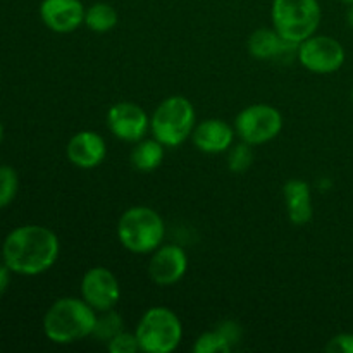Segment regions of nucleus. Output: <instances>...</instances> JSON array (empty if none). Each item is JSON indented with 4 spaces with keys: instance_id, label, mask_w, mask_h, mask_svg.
I'll use <instances>...</instances> for the list:
<instances>
[{
    "instance_id": "f257e3e1",
    "label": "nucleus",
    "mask_w": 353,
    "mask_h": 353,
    "mask_svg": "<svg viewBox=\"0 0 353 353\" xmlns=\"http://www.w3.org/2000/svg\"><path fill=\"white\" fill-rule=\"evenodd\" d=\"M61 243L57 234L45 226L26 224L10 231L2 245L7 268L21 276H38L57 262Z\"/></svg>"
},
{
    "instance_id": "f03ea898",
    "label": "nucleus",
    "mask_w": 353,
    "mask_h": 353,
    "mask_svg": "<svg viewBox=\"0 0 353 353\" xmlns=\"http://www.w3.org/2000/svg\"><path fill=\"white\" fill-rule=\"evenodd\" d=\"M97 310L83 299L64 296L48 307L43 317V333L52 343L71 345L93 336Z\"/></svg>"
},
{
    "instance_id": "7ed1b4c3",
    "label": "nucleus",
    "mask_w": 353,
    "mask_h": 353,
    "mask_svg": "<svg viewBox=\"0 0 353 353\" xmlns=\"http://www.w3.org/2000/svg\"><path fill=\"white\" fill-rule=\"evenodd\" d=\"M164 236V219L150 207H131L119 217L117 223L119 243L131 254H152L161 247Z\"/></svg>"
},
{
    "instance_id": "20e7f679",
    "label": "nucleus",
    "mask_w": 353,
    "mask_h": 353,
    "mask_svg": "<svg viewBox=\"0 0 353 353\" xmlns=\"http://www.w3.org/2000/svg\"><path fill=\"white\" fill-rule=\"evenodd\" d=\"M321 16L319 0H272V28L290 43L300 45L316 34Z\"/></svg>"
},
{
    "instance_id": "39448f33",
    "label": "nucleus",
    "mask_w": 353,
    "mask_h": 353,
    "mask_svg": "<svg viewBox=\"0 0 353 353\" xmlns=\"http://www.w3.org/2000/svg\"><path fill=\"white\" fill-rule=\"evenodd\" d=\"M150 130L164 147H179L195 130V109L185 97L172 95L162 100L150 117Z\"/></svg>"
},
{
    "instance_id": "423d86ee",
    "label": "nucleus",
    "mask_w": 353,
    "mask_h": 353,
    "mask_svg": "<svg viewBox=\"0 0 353 353\" xmlns=\"http://www.w3.org/2000/svg\"><path fill=\"white\" fill-rule=\"evenodd\" d=\"M140 350L145 353H171L183 340V324L178 314L168 307H150L137 326Z\"/></svg>"
},
{
    "instance_id": "0eeeda50",
    "label": "nucleus",
    "mask_w": 353,
    "mask_h": 353,
    "mask_svg": "<svg viewBox=\"0 0 353 353\" xmlns=\"http://www.w3.org/2000/svg\"><path fill=\"white\" fill-rule=\"evenodd\" d=\"M283 130V116L269 103H254L241 110L234 119V131L248 145H262L274 140Z\"/></svg>"
},
{
    "instance_id": "6e6552de",
    "label": "nucleus",
    "mask_w": 353,
    "mask_h": 353,
    "mask_svg": "<svg viewBox=\"0 0 353 353\" xmlns=\"http://www.w3.org/2000/svg\"><path fill=\"white\" fill-rule=\"evenodd\" d=\"M300 64L316 74H331L345 64V48L338 40L324 34H312L299 45L296 52Z\"/></svg>"
},
{
    "instance_id": "1a4fd4ad",
    "label": "nucleus",
    "mask_w": 353,
    "mask_h": 353,
    "mask_svg": "<svg viewBox=\"0 0 353 353\" xmlns=\"http://www.w3.org/2000/svg\"><path fill=\"white\" fill-rule=\"evenodd\" d=\"M81 299L97 312L114 309L121 300V286L114 272L102 265L88 269L81 279Z\"/></svg>"
},
{
    "instance_id": "9d476101",
    "label": "nucleus",
    "mask_w": 353,
    "mask_h": 353,
    "mask_svg": "<svg viewBox=\"0 0 353 353\" xmlns=\"http://www.w3.org/2000/svg\"><path fill=\"white\" fill-rule=\"evenodd\" d=\"M107 128L117 140L137 143L150 130V117L134 102H117L107 112Z\"/></svg>"
},
{
    "instance_id": "9b49d317",
    "label": "nucleus",
    "mask_w": 353,
    "mask_h": 353,
    "mask_svg": "<svg viewBox=\"0 0 353 353\" xmlns=\"http://www.w3.org/2000/svg\"><path fill=\"white\" fill-rule=\"evenodd\" d=\"M188 269V255L178 245H161L152 252L148 276L159 286H172L181 281Z\"/></svg>"
},
{
    "instance_id": "f8f14e48",
    "label": "nucleus",
    "mask_w": 353,
    "mask_h": 353,
    "mask_svg": "<svg viewBox=\"0 0 353 353\" xmlns=\"http://www.w3.org/2000/svg\"><path fill=\"white\" fill-rule=\"evenodd\" d=\"M85 6L81 0H41L40 17L48 30L71 33L85 24Z\"/></svg>"
},
{
    "instance_id": "ddd939ff",
    "label": "nucleus",
    "mask_w": 353,
    "mask_h": 353,
    "mask_svg": "<svg viewBox=\"0 0 353 353\" xmlns=\"http://www.w3.org/2000/svg\"><path fill=\"white\" fill-rule=\"evenodd\" d=\"M65 154L71 164L79 169H93L103 162L107 155L105 140L95 131H79L69 140Z\"/></svg>"
},
{
    "instance_id": "4468645a",
    "label": "nucleus",
    "mask_w": 353,
    "mask_h": 353,
    "mask_svg": "<svg viewBox=\"0 0 353 353\" xmlns=\"http://www.w3.org/2000/svg\"><path fill=\"white\" fill-rule=\"evenodd\" d=\"M234 128L223 119H205L196 124L192 141L203 154H223L233 147Z\"/></svg>"
},
{
    "instance_id": "2eb2a0df",
    "label": "nucleus",
    "mask_w": 353,
    "mask_h": 353,
    "mask_svg": "<svg viewBox=\"0 0 353 353\" xmlns=\"http://www.w3.org/2000/svg\"><path fill=\"white\" fill-rule=\"evenodd\" d=\"M283 195L288 209V219L295 226H303L312 221L314 205L309 183L302 179H290L283 186Z\"/></svg>"
},
{
    "instance_id": "dca6fc26",
    "label": "nucleus",
    "mask_w": 353,
    "mask_h": 353,
    "mask_svg": "<svg viewBox=\"0 0 353 353\" xmlns=\"http://www.w3.org/2000/svg\"><path fill=\"white\" fill-rule=\"evenodd\" d=\"M248 50L259 61H272V59L276 61V59L285 57L286 54H296L299 45L283 40L274 28L272 30L261 28V30H255L248 38Z\"/></svg>"
},
{
    "instance_id": "f3484780",
    "label": "nucleus",
    "mask_w": 353,
    "mask_h": 353,
    "mask_svg": "<svg viewBox=\"0 0 353 353\" xmlns=\"http://www.w3.org/2000/svg\"><path fill=\"white\" fill-rule=\"evenodd\" d=\"M164 145L155 138L150 140H140L133 147L130 155V161L134 169L141 172H152L157 168H161L164 161Z\"/></svg>"
},
{
    "instance_id": "a211bd4d",
    "label": "nucleus",
    "mask_w": 353,
    "mask_h": 353,
    "mask_svg": "<svg viewBox=\"0 0 353 353\" xmlns=\"http://www.w3.org/2000/svg\"><path fill=\"white\" fill-rule=\"evenodd\" d=\"M117 12L112 6L105 2L92 3L88 9L85 10V24L88 30L95 31V33H107V31L114 30L117 24Z\"/></svg>"
},
{
    "instance_id": "6ab92c4d",
    "label": "nucleus",
    "mask_w": 353,
    "mask_h": 353,
    "mask_svg": "<svg viewBox=\"0 0 353 353\" xmlns=\"http://www.w3.org/2000/svg\"><path fill=\"white\" fill-rule=\"evenodd\" d=\"M123 317L117 312H114V309L105 310V312H102V316H97L93 336L99 338L100 341H107L109 343L116 334H119L123 331Z\"/></svg>"
},
{
    "instance_id": "aec40b11",
    "label": "nucleus",
    "mask_w": 353,
    "mask_h": 353,
    "mask_svg": "<svg viewBox=\"0 0 353 353\" xmlns=\"http://www.w3.org/2000/svg\"><path fill=\"white\" fill-rule=\"evenodd\" d=\"M231 348H233V345L217 330L202 333L193 345L195 353H228L231 352Z\"/></svg>"
},
{
    "instance_id": "412c9836",
    "label": "nucleus",
    "mask_w": 353,
    "mask_h": 353,
    "mask_svg": "<svg viewBox=\"0 0 353 353\" xmlns=\"http://www.w3.org/2000/svg\"><path fill=\"white\" fill-rule=\"evenodd\" d=\"M252 161H254L252 145L245 143V141L234 145L228 150V169L234 174H241V172L247 171L252 165Z\"/></svg>"
},
{
    "instance_id": "4be33fe9",
    "label": "nucleus",
    "mask_w": 353,
    "mask_h": 353,
    "mask_svg": "<svg viewBox=\"0 0 353 353\" xmlns=\"http://www.w3.org/2000/svg\"><path fill=\"white\" fill-rule=\"evenodd\" d=\"M19 178L10 165H0V209L9 205L17 195Z\"/></svg>"
},
{
    "instance_id": "5701e85b",
    "label": "nucleus",
    "mask_w": 353,
    "mask_h": 353,
    "mask_svg": "<svg viewBox=\"0 0 353 353\" xmlns=\"http://www.w3.org/2000/svg\"><path fill=\"white\" fill-rule=\"evenodd\" d=\"M107 348L110 353H137L140 350V343H138L137 333L121 331L107 343Z\"/></svg>"
},
{
    "instance_id": "b1692460",
    "label": "nucleus",
    "mask_w": 353,
    "mask_h": 353,
    "mask_svg": "<svg viewBox=\"0 0 353 353\" xmlns=\"http://www.w3.org/2000/svg\"><path fill=\"white\" fill-rule=\"evenodd\" d=\"M324 350L330 353H353V334L340 333L331 338Z\"/></svg>"
},
{
    "instance_id": "393cba45",
    "label": "nucleus",
    "mask_w": 353,
    "mask_h": 353,
    "mask_svg": "<svg viewBox=\"0 0 353 353\" xmlns=\"http://www.w3.org/2000/svg\"><path fill=\"white\" fill-rule=\"evenodd\" d=\"M216 330L221 331V333H223L224 336L228 338V341H230L233 347L238 343V341H240L241 330H240V326H238L236 323H233V321H224V323L217 324Z\"/></svg>"
},
{
    "instance_id": "a878e982",
    "label": "nucleus",
    "mask_w": 353,
    "mask_h": 353,
    "mask_svg": "<svg viewBox=\"0 0 353 353\" xmlns=\"http://www.w3.org/2000/svg\"><path fill=\"white\" fill-rule=\"evenodd\" d=\"M10 272H12V271L7 268L6 262H3V264H0V295H2V293L7 290V286H9Z\"/></svg>"
},
{
    "instance_id": "bb28decb",
    "label": "nucleus",
    "mask_w": 353,
    "mask_h": 353,
    "mask_svg": "<svg viewBox=\"0 0 353 353\" xmlns=\"http://www.w3.org/2000/svg\"><path fill=\"white\" fill-rule=\"evenodd\" d=\"M347 21H348V26L353 30V3H350V9L347 12Z\"/></svg>"
},
{
    "instance_id": "cd10ccee",
    "label": "nucleus",
    "mask_w": 353,
    "mask_h": 353,
    "mask_svg": "<svg viewBox=\"0 0 353 353\" xmlns=\"http://www.w3.org/2000/svg\"><path fill=\"white\" fill-rule=\"evenodd\" d=\"M2 140H3V124L0 123V143H2Z\"/></svg>"
},
{
    "instance_id": "c85d7f7f",
    "label": "nucleus",
    "mask_w": 353,
    "mask_h": 353,
    "mask_svg": "<svg viewBox=\"0 0 353 353\" xmlns=\"http://www.w3.org/2000/svg\"><path fill=\"white\" fill-rule=\"evenodd\" d=\"M341 2H345V3H348V6H350V3H353V0H341Z\"/></svg>"
},
{
    "instance_id": "c756f323",
    "label": "nucleus",
    "mask_w": 353,
    "mask_h": 353,
    "mask_svg": "<svg viewBox=\"0 0 353 353\" xmlns=\"http://www.w3.org/2000/svg\"><path fill=\"white\" fill-rule=\"evenodd\" d=\"M352 100H353V90H352Z\"/></svg>"
}]
</instances>
